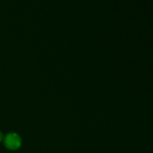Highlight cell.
I'll return each instance as SVG.
<instances>
[{
    "mask_svg": "<svg viewBox=\"0 0 153 153\" xmlns=\"http://www.w3.org/2000/svg\"><path fill=\"white\" fill-rule=\"evenodd\" d=\"M4 144L8 149L16 150L19 149L22 144L21 137L16 133H10L4 137Z\"/></svg>",
    "mask_w": 153,
    "mask_h": 153,
    "instance_id": "6da1fadb",
    "label": "cell"
},
{
    "mask_svg": "<svg viewBox=\"0 0 153 153\" xmlns=\"http://www.w3.org/2000/svg\"><path fill=\"white\" fill-rule=\"evenodd\" d=\"M2 139H3V135H2V134H1V131H0V142L2 140Z\"/></svg>",
    "mask_w": 153,
    "mask_h": 153,
    "instance_id": "7a4b0ae2",
    "label": "cell"
}]
</instances>
